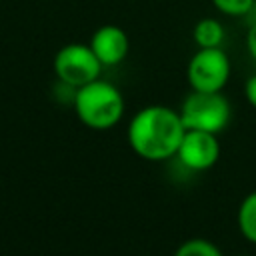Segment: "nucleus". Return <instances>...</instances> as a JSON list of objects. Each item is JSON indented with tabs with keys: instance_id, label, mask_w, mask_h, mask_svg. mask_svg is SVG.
<instances>
[{
	"instance_id": "5",
	"label": "nucleus",
	"mask_w": 256,
	"mask_h": 256,
	"mask_svg": "<svg viewBox=\"0 0 256 256\" xmlns=\"http://www.w3.org/2000/svg\"><path fill=\"white\" fill-rule=\"evenodd\" d=\"M230 58L218 48H198L194 56L188 62V84L192 90H202V92H222L230 78Z\"/></svg>"
},
{
	"instance_id": "6",
	"label": "nucleus",
	"mask_w": 256,
	"mask_h": 256,
	"mask_svg": "<svg viewBox=\"0 0 256 256\" xmlns=\"http://www.w3.org/2000/svg\"><path fill=\"white\" fill-rule=\"evenodd\" d=\"M176 156L190 170H208L220 158L218 138L212 132L186 130L176 150Z\"/></svg>"
},
{
	"instance_id": "7",
	"label": "nucleus",
	"mask_w": 256,
	"mask_h": 256,
	"mask_svg": "<svg viewBox=\"0 0 256 256\" xmlns=\"http://www.w3.org/2000/svg\"><path fill=\"white\" fill-rule=\"evenodd\" d=\"M90 48L102 66H116L120 64L130 50L128 34L116 24H102L94 30L90 38Z\"/></svg>"
},
{
	"instance_id": "2",
	"label": "nucleus",
	"mask_w": 256,
	"mask_h": 256,
	"mask_svg": "<svg viewBox=\"0 0 256 256\" xmlns=\"http://www.w3.org/2000/svg\"><path fill=\"white\" fill-rule=\"evenodd\" d=\"M72 100L78 120L92 130H108L116 126L124 114L122 92L102 78L76 88Z\"/></svg>"
},
{
	"instance_id": "3",
	"label": "nucleus",
	"mask_w": 256,
	"mask_h": 256,
	"mask_svg": "<svg viewBox=\"0 0 256 256\" xmlns=\"http://www.w3.org/2000/svg\"><path fill=\"white\" fill-rule=\"evenodd\" d=\"M178 112L186 130H202L212 134L222 132L232 118L230 102L222 92L192 90L184 98Z\"/></svg>"
},
{
	"instance_id": "11",
	"label": "nucleus",
	"mask_w": 256,
	"mask_h": 256,
	"mask_svg": "<svg viewBox=\"0 0 256 256\" xmlns=\"http://www.w3.org/2000/svg\"><path fill=\"white\" fill-rule=\"evenodd\" d=\"M212 4L220 14L240 18V16H246L252 10L254 0H212Z\"/></svg>"
},
{
	"instance_id": "8",
	"label": "nucleus",
	"mask_w": 256,
	"mask_h": 256,
	"mask_svg": "<svg viewBox=\"0 0 256 256\" xmlns=\"http://www.w3.org/2000/svg\"><path fill=\"white\" fill-rule=\"evenodd\" d=\"M192 38L198 48H218L224 42V26L216 18H200L192 28Z\"/></svg>"
},
{
	"instance_id": "14",
	"label": "nucleus",
	"mask_w": 256,
	"mask_h": 256,
	"mask_svg": "<svg viewBox=\"0 0 256 256\" xmlns=\"http://www.w3.org/2000/svg\"><path fill=\"white\" fill-rule=\"evenodd\" d=\"M238 256H248V254H238Z\"/></svg>"
},
{
	"instance_id": "10",
	"label": "nucleus",
	"mask_w": 256,
	"mask_h": 256,
	"mask_svg": "<svg viewBox=\"0 0 256 256\" xmlns=\"http://www.w3.org/2000/svg\"><path fill=\"white\" fill-rule=\"evenodd\" d=\"M174 256H222V252L206 238H190L178 246Z\"/></svg>"
},
{
	"instance_id": "9",
	"label": "nucleus",
	"mask_w": 256,
	"mask_h": 256,
	"mask_svg": "<svg viewBox=\"0 0 256 256\" xmlns=\"http://www.w3.org/2000/svg\"><path fill=\"white\" fill-rule=\"evenodd\" d=\"M238 228L248 242L256 244V190L250 192L238 208Z\"/></svg>"
},
{
	"instance_id": "4",
	"label": "nucleus",
	"mask_w": 256,
	"mask_h": 256,
	"mask_svg": "<svg viewBox=\"0 0 256 256\" xmlns=\"http://www.w3.org/2000/svg\"><path fill=\"white\" fill-rule=\"evenodd\" d=\"M54 74L58 80L70 88H80L96 78H100L102 62L92 52L90 44L70 42L62 46L54 56Z\"/></svg>"
},
{
	"instance_id": "1",
	"label": "nucleus",
	"mask_w": 256,
	"mask_h": 256,
	"mask_svg": "<svg viewBox=\"0 0 256 256\" xmlns=\"http://www.w3.org/2000/svg\"><path fill=\"white\" fill-rule=\"evenodd\" d=\"M184 132L180 112L152 104L132 116L128 124V144L144 160H168L176 156Z\"/></svg>"
},
{
	"instance_id": "13",
	"label": "nucleus",
	"mask_w": 256,
	"mask_h": 256,
	"mask_svg": "<svg viewBox=\"0 0 256 256\" xmlns=\"http://www.w3.org/2000/svg\"><path fill=\"white\" fill-rule=\"evenodd\" d=\"M246 48H248V52H250V56L256 60V22L248 28V32H246Z\"/></svg>"
},
{
	"instance_id": "12",
	"label": "nucleus",
	"mask_w": 256,
	"mask_h": 256,
	"mask_svg": "<svg viewBox=\"0 0 256 256\" xmlns=\"http://www.w3.org/2000/svg\"><path fill=\"white\" fill-rule=\"evenodd\" d=\"M244 96H246L248 104L252 108H256V74L246 80V84H244Z\"/></svg>"
}]
</instances>
